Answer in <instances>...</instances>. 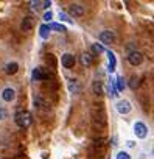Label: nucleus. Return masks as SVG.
<instances>
[{"label": "nucleus", "instance_id": "a211bd4d", "mask_svg": "<svg viewBox=\"0 0 154 159\" xmlns=\"http://www.w3.org/2000/svg\"><path fill=\"white\" fill-rule=\"evenodd\" d=\"M48 27H50V30H56V31H61V33L67 31V30H65V27H64V25H61V24H50Z\"/></svg>", "mask_w": 154, "mask_h": 159}, {"label": "nucleus", "instance_id": "9d476101", "mask_svg": "<svg viewBox=\"0 0 154 159\" xmlns=\"http://www.w3.org/2000/svg\"><path fill=\"white\" fill-rule=\"evenodd\" d=\"M106 53H108V59H109V67H108V70L112 73V72H115V64H117L115 55H114V52H111V50H108Z\"/></svg>", "mask_w": 154, "mask_h": 159}, {"label": "nucleus", "instance_id": "aec40b11", "mask_svg": "<svg viewBox=\"0 0 154 159\" xmlns=\"http://www.w3.org/2000/svg\"><path fill=\"white\" fill-rule=\"evenodd\" d=\"M59 19L62 20V22H67V24H73V20L65 14V13H62V11H59Z\"/></svg>", "mask_w": 154, "mask_h": 159}, {"label": "nucleus", "instance_id": "39448f33", "mask_svg": "<svg viewBox=\"0 0 154 159\" xmlns=\"http://www.w3.org/2000/svg\"><path fill=\"white\" fill-rule=\"evenodd\" d=\"M100 41L103 42V44H112L114 41H115V34H114V31H111V30H104V31H101L100 33ZM101 44V45H103Z\"/></svg>", "mask_w": 154, "mask_h": 159}, {"label": "nucleus", "instance_id": "a878e982", "mask_svg": "<svg viewBox=\"0 0 154 159\" xmlns=\"http://www.w3.org/2000/svg\"><path fill=\"white\" fill-rule=\"evenodd\" d=\"M41 5H42V8H45V10H47V8L51 5V2H50V0H48V2H41Z\"/></svg>", "mask_w": 154, "mask_h": 159}, {"label": "nucleus", "instance_id": "0eeeda50", "mask_svg": "<svg viewBox=\"0 0 154 159\" xmlns=\"http://www.w3.org/2000/svg\"><path fill=\"white\" fill-rule=\"evenodd\" d=\"M68 13L73 16V17H81L84 14V8L80 5V3H72L70 8H68Z\"/></svg>", "mask_w": 154, "mask_h": 159}, {"label": "nucleus", "instance_id": "bb28decb", "mask_svg": "<svg viewBox=\"0 0 154 159\" xmlns=\"http://www.w3.org/2000/svg\"><path fill=\"white\" fill-rule=\"evenodd\" d=\"M126 145H128V147H131V148H132V147H134V142H132V140H128V142H126Z\"/></svg>", "mask_w": 154, "mask_h": 159}, {"label": "nucleus", "instance_id": "6ab92c4d", "mask_svg": "<svg viewBox=\"0 0 154 159\" xmlns=\"http://www.w3.org/2000/svg\"><path fill=\"white\" fill-rule=\"evenodd\" d=\"M92 52L97 53V55H100V53L104 52V47H103L101 44H94V45H92Z\"/></svg>", "mask_w": 154, "mask_h": 159}, {"label": "nucleus", "instance_id": "20e7f679", "mask_svg": "<svg viewBox=\"0 0 154 159\" xmlns=\"http://www.w3.org/2000/svg\"><path fill=\"white\" fill-rule=\"evenodd\" d=\"M115 108H117V111H118L120 114H123V116H126V114H129V112L132 111V106H131V103H129L128 100H120V102L115 105Z\"/></svg>", "mask_w": 154, "mask_h": 159}, {"label": "nucleus", "instance_id": "9b49d317", "mask_svg": "<svg viewBox=\"0 0 154 159\" xmlns=\"http://www.w3.org/2000/svg\"><path fill=\"white\" fill-rule=\"evenodd\" d=\"M80 61H81V64H83V66L89 67V66H92L94 58H92V55H90V53H83V55H81V58H80Z\"/></svg>", "mask_w": 154, "mask_h": 159}, {"label": "nucleus", "instance_id": "b1692460", "mask_svg": "<svg viewBox=\"0 0 154 159\" xmlns=\"http://www.w3.org/2000/svg\"><path fill=\"white\" fill-rule=\"evenodd\" d=\"M7 116H8L7 109H5V108H0V120H3V119H7Z\"/></svg>", "mask_w": 154, "mask_h": 159}, {"label": "nucleus", "instance_id": "f03ea898", "mask_svg": "<svg viewBox=\"0 0 154 159\" xmlns=\"http://www.w3.org/2000/svg\"><path fill=\"white\" fill-rule=\"evenodd\" d=\"M134 133L139 139H146L148 136V126L143 122H135L134 123Z\"/></svg>", "mask_w": 154, "mask_h": 159}, {"label": "nucleus", "instance_id": "6e6552de", "mask_svg": "<svg viewBox=\"0 0 154 159\" xmlns=\"http://www.w3.org/2000/svg\"><path fill=\"white\" fill-rule=\"evenodd\" d=\"M47 78H48V73H45L42 67H36L33 70V80L34 81H42V80H47Z\"/></svg>", "mask_w": 154, "mask_h": 159}, {"label": "nucleus", "instance_id": "1a4fd4ad", "mask_svg": "<svg viewBox=\"0 0 154 159\" xmlns=\"http://www.w3.org/2000/svg\"><path fill=\"white\" fill-rule=\"evenodd\" d=\"M2 98L5 100V102H13L14 98H16V91L13 89V88H5L3 91H2Z\"/></svg>", "mask_w": 154, "mask_h": 159}, {"label": "nucleus", "instance_id": "2eb2a0df", "mask_svg": "<svg viewBox=\"0 0 154 159\" xmlns=\"http://www.w3.org/2000/svg\"><path fill=\"white\" fill-rule=\"evenodd\" d=\"M31 27H33V20H31V17H25V19L22 20V30H24V31H30Z\"/></svg>", "mask_w": 154, "mask_h": 159}, {"label": "nucleus", "instance_id": "ddd939ff", "mask_svg": "<svg viewBox=\"0 0 154 159\" xmlns=\"http://www.w3.org/2000/svg\"><path fill=\"white\" fill-rule=\"evenodd\" d=\"M17 70H19V64L17 62H8L7 64V73L8 75H14V73H17Z\"/></svg>", "mask_w": 154, "mask_h": 159}, {"label": "nucleus", "instance_id": "412c9836", "mask_svg": "<svg viewBox=\"0 0 154 159\" xmlns=\"http://www.w3.org/2000/svg\"><path fill=\"white\" fill-rule=\"evenodd\" d=\"M139 86V78L137 76H131V81H129V88L131 89H135Z\"/></svg>", "mask_w": 154, "mask_h": 159}, {"label": "nucleus", "instance_id": "4468645a", "mask_svg": "<svg viewBox=\"0 0 154 159\" xmlns=\"http://www.w3.org/2000/svg\"><path fill=\"white\" fill-rule=\"evenodd\" d=\"M115 89H117V92H121V91H125V88H126V84H125V80H123V76H118L117 80H115Z\"/></svg>", "mask_w": 154, "mask_h": 159}, {"label": "nucleus", "instance_id": "423d86ee", "mask_svg": "<svg viewBox=\"0 0 154 159\" xmlns=\"http://www.w3.org/2000/svg\"><path fill=\"white\" fill-rule=\"evenodd\" d=\"M128 61H129L131 66H140L143 62V55L140 52H132V53H129Z\"/></svg>", "mask_w": 154, "mask_h": 159}, {"label": "nucleus", "instance_id": "f257e3e1", "mask_svg": "<svg viewBox=\"0 0 154 159\" xmlns=\"http://www.w3.org/2000/svg\"><path fill=\"white\" fill-rule=\"evenodd\" d=\"M14 122L20 128H28L31 125V122H33V117H31V114L28 111H20V112H17L14 116Z\"/></svg>", "mask_w": 154, "mask_h": 159}, {"label": "nucleus", "instance_id": "7ed1b4c3", "mask_svg": "<svg viewBox=\"0 0 154 159\" xmlns=\"http://www.w3.org/2000/svg\"><path fill=\"white\" fill-rule=\"evenodd\" d=\"M75 62H76V59H75V56L72 53H64L61 56V64H62L64 69H72L75 66Z\"/></svg>", "mask_w": 154, "mask_h": 159}, {"label": "nucleus", "instance_id": "393cba45", "mask_svg": "<svg viewBox=\"0 0 154 159\" xmlns=\"http://www.w3.org/2000/svg\"><path fill=\"white\" fill-rule=\"evenodd\" d=\"M70 91H72V92H76V94H78V92H80V89H78V86H76L75 83H73V84L70 83Z\"/></svg>", "mask_w": 154, "mask_h": 159}, {"label": "nucleus", "instance_id": "dca6fc26", "mask_svg": "<svg viewBox=\"0 0 154 159\" xmlns=\"http://www.w3.org/2000/svg\"><path fill=\"white\" fill-rule=\"evenodd\" d=\"M94 92L97 94V95H101L103 94V86H101V81H94Z\"/></svg>", "mask_w": 154, "mask_h": 159}, {"label": "nucleus", "instance_id": "f3484780", "mask_svg": "<svg viewBox=\"0 0 154 159\" xmlns=\"http://www.w3.org/2000/svg\"><path fill=\"white\" fill-rule=\"evenodd\" d=\"M109 95H111L112 98L118 95V94H117V89H115V83H114V80H111V81H109Z\"/></svg>", "mask_w": 154, "mask_h": 159}, {"label": "nucleus", "instance_id": "4be33fe9", "mask_svg": "<svg viewBox=\"0 0 154 159\" xmlns=\"http://www.w3.org/2000/svg\"><path fill=\"white\" fill-rule=\"evenodd\" d=\"M117 159H131V156L126 151H118L117 153Z\"/></svg>", "mask_w": 154, "mask_h": 159}, {"label": "nucleus", "instance_id": "f8f14e48", "mask_svg": "<svg viewBox=\"0 0 154 159\" xmlns=\"http://www.w3.org/2000/svg\"><path fill=\"white\" fill-rule=\"evenodd\" d=\"M50 27H48V24H44V25H41V28H39V34H41V38L42 39H48L50 38Z\"/></svg>", "mask_w": 154, "mask_h": 159}, {"label": "nucleus", "instance_id": "5701e85b", "mask_svg": "<svg viewBox=\"0 0 154 159\" xmlns=\"http://www.w3.org/2000/svg\"><path fill=\"white\" fill-rule=\"evenodd\" d=\"M51 19H53V13H51V11H47V13L44 14V20H45V22H50Z\"/></svg>", "mask_w": 154, "mask_h": 159}]
</instances>
